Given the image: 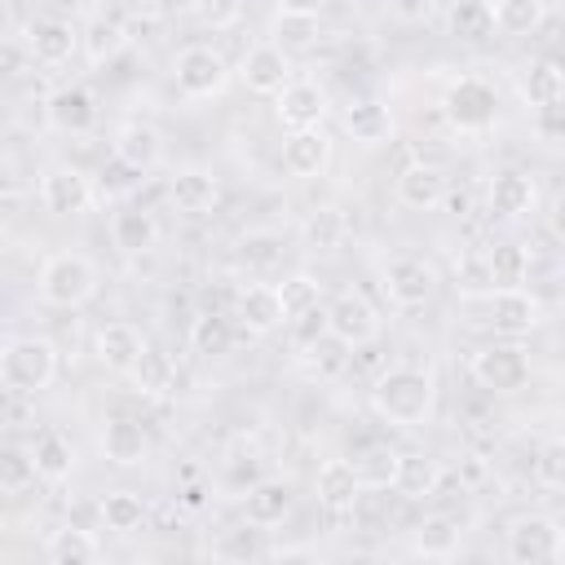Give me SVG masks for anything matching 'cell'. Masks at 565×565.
Here are the masks:
<instances>
[{
    "instance_id": "4dcf8cb0",
    "label": "cell",
    "mask_w": 565,
    "mask_h": 565,
    "mask_svg": "<svg viewBox=\"0 0 565 565\" xmlns=\"http://www.w3.org/2000/svg\"><path fill=\"white\" fill-rule=\"evenodd\" d=\"M31 459H35V481H44V486H62L75 472V446H71V437H62L53 428L35 437Z\"/></svg>"
},
{
    "instance_id": "8d00e7d4",
    "label": "cell",
    "mask_w": 565,
    "mask_h": 565,
    "mask_svg": "<svg viewBox=\"0 0 565 565\" xmlns=\"http://www.w3.org/2000/svg\"><path fill=\"white\" fill-rule=\"evenodd\" d=\"M530 282V252L521 243H494L486 252V287H521Z\"/></svg>"
},
{
    "instance_id": "c3c4849f",
    "label": "cell",
    "mask_w": 565,
    "mask_h": 565,
    "mask_svg": "<svg viewBox=\"0 0 565 565\" xmlns=\"http://www.w3.org/2000/svg\"><path fill=\"white\" fill-rule=\"evenodd\" d=\"M534 481L543 490H561L565 486V441L561 437H543V446L534 450Z\"/></svg>"
},
{
    "instance_id": "6da1fadb",
    "label": "cell",
    "mask_w": 565,
    "mask_h": 565,
    "mask_svg": "<svg viewBox=\"0 0 565 565\" xmlns=\"http://www.w3.org/2000/svg\"><path fill=\"white\" fill-rule=\"evenodd\" d=\"M437 406V375L428 366H388L371 384V411L393 428H419L433 419Z\"/></svg>"
},
{
    "instance_id": "5bb4252c",
    "label": "cell",
    "mask_w": 565,
    "mask_h": 565,
    "mask_svg": "<svg viewBox=\"0 0 565 565\" xmlns=\"http://www.w3.org/2000/svg\"><path fill=\"white\" fill-rule=\"evenodd\" d=\"M274 115L287 132H300V128H322L327 119V93L313 84V79H291L278 97H274Z\"/></svg>"
},
{
    "instance_id": "7c38bea8",
    "label": "cell",
    "mask_w": 565,
    "mask_h": 565,
    "mask_svg": "<svg viewBox=\"0 0 565 565\" xmlns=\"http://www.w3.org/2000/svg\"><path fill=\"white\" fill-rule=\"evenodd\" d=\"M44 119H49L53 132L84 137V132L97 124V97H93L84 84H57V88L44 97Z\"/></svg>"
},
{
    "instance_id": "ee69618b",
    "label": "cell",
    "mask_w": 565,
    "mask_h": 565,
    "mask_svg": "<svg viewBox=\"0 0 565 565\" xmlns=\"http://www.w3.org/2000/svg\"><path fill=\"white\" fill-rule=\"evenodd\" d=\"M216 552H221L225 561H265V556H269V543H265V530H260V525L243 521V525H234V530L221 534Z\"/></svg>"
},
{
    "instance_id": "11a10c76",
    "label": "cell",
    "mask_w": 565,
    "mask_h": 565,
    "mask_svg": "<svg viewBox=\"0 0 565 565\" xmlns=\"http://www.w3.org/2000/svg\"><path fill=\"white\" fill-rule=\"evenodd\" d=\"M274 4H278V13H313L318 18L327 0H274Z\"/></svg>"
},
{
    "instance_id": "277c9868",
    "label": "cell",
    "mask_w": 565,
    "mask_h": 565,
    "mask_svg": "<svg viewBox=\"0 0 565 565\" xmlns=\"http://www.w3.org/2000/svg\"><path fill=\"white\" fill-rule=\"evenodd\" d=\"M97 296V265L84 252H53L40 265V300L53 309H79Z\"/></svg>"
},
{
    "instance_id": "bcb514c9",
    "label": "cell",
    "mask_w": 565,
    "mask_h": 565,
    "mask_svg": "<svg viewBox=\"0 0 565 565\" xmlns=\"http://www.w3.org/2000/svg\"><path fill=\"white\" fill-rule=\"evenodd\" d=\"M128 380H132L141 393H168V388H172V358L146 344V353L137 358V366L128 371Z\"/></svg>"
},
{
    "instance_id": "2e32d148",
    "label": "cell",
    "mask_w": 565,
    "mask_h": 565,
    "mask_svg": "<svg viewBox=\"0 0 565 565\" xmlns=\"http://www.w3.org/2000/svg\"><path fill=\"white\" fill-rule=\"evenodd\" d=\"M393 199L411 212H433L446 203V172L437 163H406L397 177H393Z\"/></svg>"
},
{
    "instance_id": "9f6ffc18",
    "label": "cell",
    "mask_w": 565,
    "mask_h": 565,
    "mask_svg": "<svg viewBox=\"0 0 565 565\" xmlns=\"http://www.w3.org/2000/svg\"><path fill=\"white\" fill-rule=\"evenodd\" d=\"M181 503H185V508H199V503H203V486H185V490H181Z\"/></svg>"
},
{
    "instance_id": "52a82bcc",
    "label": "cell",
    "mask_w": 565,
    "mask_h": 565,
    "mask_svg": "<svg viewBox=\"0 0 565 565\" xmlns=\"http://www.w3.org/2000/svg\"><path fill=\"white\" fill-rule=\"evenodd\" d=\"M468 375H472L477 388L508 397V393H521L530 384L534 366H530V358H525L521 344H481L468 358Z\"/></svg>"
},
{
    "instance_id": "f1b7e54d",
    "label": "cell",
    "mask_w": 565,
    "mask_h": 565,
    "mask_svg": "<svg viewBox=\"0 0 565 565\" xmlns=\"http://www.w3.org/2000/svg\"><path fill=\"white\" fill-rule=\"evenodd\" d=\"M185 340H190V353H199V358H225V353H234L238 322L230 313H194Z\"/></svg>"
},
{
    "instance_id": "f35d334b",
    "label": "cell",
    "mask_w": 565,
    "mask_h": 565,
    "mask_svg": "<svg viewBox=\"0 0 565 565\" xmlns=\"http://www.w3.org/2000/svg\"><path fill=\"white\" fill-rule=\"evenodd\" d=\"M446 31L455 40H490L494 35V22H490V0H450L446 9Z\"/></svg>"
},
{
    "instance_id": "db71d44e",
    "label": "cell",
    "mask_w": 565,
    "mask_h": 565,
    "mask_svg": "<svg viewBox=\"0 0 565 565\" xmlns=\"http://www.w3.org/2000/svg\"><path fill=\"white\" fill-rule=\"evenodd\" d=\"M230 472H234V481L247 490V486H256V481H260V459H234V468H230Z\"/></svg>"
},
{
    "instance_id": "d590c367",
    "label": "cell",
    "mask_w": 565,
    "mask_h": 565,
    "mask_svg": "<svg viewBox=\"0 0 565 565\" xmlns=\"http://www.w3.org/2000/svg\"><path fill=\"white\" fill-rule=\"evenodd\" d=\"M521 93H525L530 110L561 106V97H565V71H561V62L556 57H534L525 66V75H521Z\"/></svg>"
},
{
    "instance_id": "44dd1931",
    "label": "cell",
    "mask_w": 565,
    "mask_h": 565,
    "mask_svg": "<svg viewBox=\"0 0 565 565\" xmlns=\"http://www.w3.org/2000/svg\"><path fill=\"white\" fill-rule=\"evenodd\" d=\"M486 199H490V212H494V216L516 221V216L534 212V203H539V185H534L530 172H521V168H503V172L490 177V194H486Z\"/></svg>"
},
{
    "instance_id": "b9f144b4",
    "label": "cell",
    "mask_w": 565,
    "mask_h": 565,
    "mask_svg": "<svg viewBox=\"0 0 565 565\" xmlns=\"http://www.w3.org/2000/svg\"><path fill=\"white\" fill-rule=\"evenodd\" d=\"M35 481V459L31 446L22 441H0V494H18Z\"/></svg>"
},
{
    "instance_id": "ffe728a7",
    "label": "cell",
    "mask_w": 565,
    "mask_h": 565,
    "mask_svg": "<svg viewBox=\"0 0 565 565\" xmlns=\"http://www.w3.org/2000/svg\"><path fill=\"white\" fill-rule=\"evenodd\" d=\"M291 503H296L291 481L260 477L256 486H247V490H243V521H252V525H260V530L282 525V521L291 516Z\"/></svg>"
},
{
    "instance_id": "d4e9b609",
    "label": "cell",
    "mask_w": 565,
    "mask_h": 565,
    "mask_svg": "<svg viewBox=\"0 0 565 565\" xmlns=\"http://www.w3.org/2000/svg\"><path fill=\"white\" fill-rule=\"evenodd\" d=\"M216 177L207 172V168H177V177L168 181V199H172V207L177 212H185V216H203V212H212L216 207Z\"/></svg>"
},
{
    "instance_id": "60d3db41",
    "label": "cell",
    "mask_w": 565,
    "mask_h": 565,
    "mask_svg": "<svg viewBox=\"0 0 565 565\" xmlns=\"http://www.w3.org/2000/svg\"><path fill=\"white\" fill-rule=\"evenodd\" d=\"M397 455H402V450H393V446H366V450H358L349 463H353L362 490H393Z\"/></svg>"
},
{
    "instance_id": "5b68a950",
    "label": "cell",
    "mask_w": 565,
    "mask_h": 565,
    "mask_svg": "<svg viewBox=\"0 0 565 565\" xmlns=\"http://www.w3.org/2000/svg\"><path fill=\"white\" fill-rule=\"evenodd\" d=\"M441 115H446V124L455 132L481 137V132H490L499 124V88L490 79H481V75H459L441 97Z\"/></svg>"
},
{
    "instance_id": "7dc6e473",
    "label": "cell",
    "mask_w": 565,
    "mask_h": 565,
    "mask_svg": "<svg viewBox=\"0 0 565 565\" xmlns=\"http://www.w3.org/2000/svg\"><path fill=\"white\" fill-rule=\"evenodd\" d=\"M238 260L243 265H256V269H269L282 260V234L278 230H247L238 238Z\"/></svg>"
},
{
    "instance_id": "74e56055",
    "label": "cell",
    "mask_w": 565,
    "mask_h": 565,
    "mask_svg": "<svg viewBox=\"0 0 565 565\" xmlns=\"http://www.w3.org/2000/svg\"><path fill=\"white\" fill-rule=\"evenodd\" d=\"M349 358H353V349H349L340 335H331V331H322L318 340H309V344L300 349V362H305V371H309L313 380H335V375L349 366Z\"/></svg>"
},
{
    "instance_id": "603a6c76",
    "label": "cell",
    "mask_w": 565,
    "mask_h": 565,
    "mask_svg": "<svg viewBox=\"0 0 565 565\" xmlns=\"http://www.w3.org/2000/svg\"><path fill=\"white\" fill-rule=\"evenodd\" d=\"M313 494H318V503H322L327 512L344 516V512H353V503H358V494H362V481H358V472H353L349 459H327V463L313 472Z\"/></svg>"
},
{
    "instance_id": "680465c9",
    "label": "cell",
    "mask_w": 565,
    "mask_h": 565,
    "mask_svg": "<svg viewBox=\"0 0 565 565\" xmlns=\"http://www.w3.org/2000/svg\"><path fill=\"white\" fill-rule=\"evenodd\" d=\"M0 4H4V0H0Z\"/></svg>"
},
{
    "instance_id": "d6a6232c",
    "label": "cell",
    "mask_w": 565,
    "mask_h": 565,
    "mask_svg": "<svg viewBox=\"0 0 565 565\" xmlns=\"http://www.w3.org/2000/svg\"><path fill=\"white\" fill-rule=\"evenodd\" d=\"M146 516H150V508L137 490H106L97 499V521L115 534H137L146 525Z\"/></svg>"
},
{
    "instance_id": "e0dca14e",
    "label": "cell",
    "mask_w": 565,
    "mask_h": 565,
    "mask_svg": "<svg viewBox=\"0 0 565 565\" xmlns=\"http://www.w3.org/2000/svg\"><path fill=\"white\" fill-rule=\"evenodd\" d=\"M22 44H26L31 62H40V66H66L79 53V31L71 22H62V18H35L26 26V40Z\"/></svg>"
},
{
    "instance_id": "e575fe53",
    "label": "cell",
    "mask_w": 565,
    "mask_h": 565,
    "mask_svg": "<svg viewBox=\"0 0 565 565\" xmlns=\"http://www.w3.org/2000/svg\"><path fill=\"white\" fill-rule=\"evenodd\" d=\"M124 44H128V26H124L119 18H106V13L88 18V26L79 31V49H84V57H88L93 66L115 62V57L124 53Z\"/></svg>"
},
{
    "instance_id": "3957f363",
    "label": "cell",
    "mask_w": 565,
    "mask_h": 565,
    "mask_svg": "<svg viewBox=\"0 0 565 565\" xmlns=\"http://www.w3.org/2000/svg\"><path fill=\"white\" fill-rule=\"evenodd\" d=\"M468 305L477 309V322L490 327L494 335H530L543 322V305L525 287H481L468 291Z\"/></svg>"
},
{
    "instance_id": "9c48e42d",
    "label": "cell",
    "mask_w": 565,
    "mask_h": 565,
    "mask_svg": "<svg viewBox=\"0 0 565 565\" xmlns=\"http://www.w3.org/2000/svg\"><path fill=\"white\" fill-rule=\"evenodd\" d=\"M380 287L397 309H424L437 296V269L424 256H388L380 269Z\"/></svg>"
},
{
    "instance_id": "816d5d0a",
    "label": "cell",
    "mask_w": 565,
    "mask_h": 565,
    "mask_svg": "<svg viewBox=\"0 0 565 565\" xmlns=\"http://www.w3.org/2000/svg\"><path fill=\"white\" fill-rule=\"evenodd\" d=\"M26 66H31L26 44H18V40H0V75H22Z\"/></svg>"
},
{
    "instance_id": "f5cc1de1",
    "label": "cell",
    "mask_w": 565,
    "mask_h": 565,
    "mask_svg": "<svg viewBox=\"0 0 565 565\" xmlns=\"http://www.w3.org/2000/svg\"><path fill=\"white\" fill-rule=\"evenodd\" d=\"M534 128H539V137L547 146H556L561 141V106H539L534 110Z\"/></svg>"
},
{
    "instance_id": "484cf974",
    "label": "cell",
    "mask_w": 565,
    "mask_h": 565,
    "mask_svg": "<svg viewBox=\"0 0 565 565\" xmlns=\"http://www.w3.org/2000/svg\"><path fill=\"white\" fill-rule=\"evenodd\" d=\"M340 124H344V132H349L358 146H366V150H371V146H384V141L393 137V110H388L384 102H371V97L344 106Z\"/></svg>"
},
{
    "instance_id": "8992f818",
    "label": "cell",
    "mask_w": 565,
    "mask_h": 565,
    "mask_svg": "<svg viewBox=\"0 0 565 565\" xmlns=\"http://www.w3.org/2000/svg\"><path fill=\"white\" fill-rule=\"evenodd\" d=\"M503 556L512 565H556L565 561V530L552 512H521L503 534Z\"/></svg>"
},
{
    "instance_id": "7a4b0ae2",
    "label": "cell",
    "mask_w": 565,
    "mask_h": 565,
    "mask_svg": "<svg viewBox=\"0 0 565 565\" xmlns=\"http://www.w3.org/2000/svg\"><path fill=\"white\" fill-rule=\"evenodd\" d=\"M57 380V344L44 335H13L0 344V384L9 393H44Z\"/></svg>"
},
{
    "instance_id": "8fae6325",
    "label": "cell",
    "mask_w": 565,
    "mask_h": 565,
    "mask_svg": "<svg viewBox=\"0 0 565 565\" xmlns=\"http://www.w3.org/2000/svg\"><path fill=\"white\" fill-rule=\"evenodd\" d=\"M380 327H384V322H380V309H375L362 291H340V296L327 305V331L340 335L349 349L375 344Z\"/></svg>"
},
{
    "instance_id": "f546056e",
    "label": "cell",
    "mask_w": 565,
    "mask_h": 565,
    "mask_svg": "<svg viewBox=\"0 0 565 565\" xmlns=\"http://www.w3.org/2000/svg\"><path fill=\"white\" fill-rule=\"evenodd\" d=\"M44 556L53 565H93V561H102V543H97V534L88 525L66 521L62 530H53L44 539Z\"/></svg>"
},
{
    "instance_id": "ab89813d",
    "label": "cell",
    "mask_w": 565,
    "mask_h": 565,
    "mask_svg": "<svg viewBox=\"0 0 565 565\" xmlns=\"http://www.w3.org/2000/svg\"><path fill=\"white\" fill-rule=\"evenodd\" d=\"M344 234H349L344 212H340V207H331V203L313 207V212L305 216V225H300V238H305V247H309V252H335V247L344 243Z\"/></svg>"
},
{
    "instance_id": "f6af8a7d",
    "label": "cell",
    "mask_w": 565,
    "mask_h": 565,
    "mask_svg": "<svg viewBox=\"0 0 565 565\" xmlns=\"http://www.w3.org/2000/svg\"><path fill=\"white\" fill-rule=\"evenodd\" d=\"M278 300H282V327H287V318L322 305V282L309 278V274H291V278L278 282Z\"/></svg>"
},
{
    "instance_id": "4fadbf2b",
    "label": "cell",
    "mask_w": 565,
    "mask_h": 565,
    "mask_svg": "<svg viewBox=\"0 0 565 565\" xmlns=\"http://www.w3.org/2000/svg\"><path fill=\"white\" fill-rule=\"evenodd\" d=\"M238 75H243L247 93H256V97H278V93L291 84V57H287L274 40H265V44H252V49L243 53Z\"/></svg>"
},
{
    "instance_id": "1f68e13d",
    "label": "cell",
    "mask_w": 565,
    "mask_h": 565,
    "mask_svg": "<svg viewBox=\"0 0 565 565\" xmlns=\"http://www.w3.org/2000/svg\"><path fill=\"white\" fill-rule=\"evenodd\" d=\"M459 539H463L459 521L446 516V512H433V516H424V521L415 525L411 547H415L419 556H428V561H450V556L459 552Z\"/></svg>"
},
{
    "instance_id": "7402d4cb",
    "label": "cell",
    "mask_w": 565,
    "mask_h": 565,
    "mask_svg": "<svg viewBox=\"0 0 565 565\" xmlns=\"http://www.w3.org/2000/svg\"><path fill=\"white\" fill-rule=\"evenodd\" d=\"M97 446H102L106 463H115V468H137V463L150 455V437H146V428H141L137 419H128V415L106 419Z\"/></svg>"
},
{
    "instance_id": "f907efd6",
    "label": "cell",
    "mask_w": 565,
    "mask_h": 565,
    "mask_svg": "<svg viewBox=\"0 0 565 565\" xmlns=\"http://www.w3.org/2000/svg\"><path fill=\"white\" fill-rule=\"evenodd\" d=\"M287 327H291V340H296V349H305L309 340H318V335L327 331V305H313V309H305V313L287 318Z\"/></svg>"
},
{
    "instance_id": "681fc988",
    "label": "cell",
    "mask_w": 565,
    "mask_h": 565,
    "mask_svg": "<svg viewBox=\"0 0 565 565\" xmlns=\"http://www.w3.org/2000/svg\"><path fill=\"white\" fill-rule=\"evenodd\" d=\"M190 9L212 31H225V26H234L243 18V0H190Z\"/></svg>"
},
{
    "instance_id": "30bf717a",
    "label": "cell",
    "mask_w": 565,
    "mask_h": 565,
    "mask_svg": "<svg viewBox=\"0 0 565 565\" xmlns=\"http://www.w3.org/2000/svg\"><path fill=\"white\" fill-rule=\"evenodd\" d=\"M93 199H97V190H93V177L88 172H79L71 163L44 168V177H40V203H44V212H53V216H84L93 207Z\"/></svg>"
},
{
    "instance_id": "ba28073f",
    "label": "cell",
    "mask_w": 565,
    "mask_h": 565,
    "mask_svg": "<svg viewBox=\"0 0 565 565\" xmlns=\"http://www.w3.org/2000/svg\"><path fill=\"white\" fill-rule=\"evenodd\" d=\"M172 84L185 102H207L216 93H225L230 84V62L212 49V44H185L172 57Z\"/></svg>"
},
{
    "instance_id": "d6986e66",
    "label": "cell",
    "mask_w": 565,
    "mask_h": 565,
    "mask_svg": "<svg viewBox=\"0 0 565 565\" xmlns=\"http://www.w3.org/2000/svg\"><path fill=\"white\" fill-rule=\"evenodd\" d=\"M93 353H97V362H102L110 375H128V371L137 366V358L146 353V335H141V327L115 318V322H106V327L97 331Z\"/></svg>"
},
{
    "instance_id": "cb8c5ba5",
    "label": "cell",
    "mask_w": 565,
    "mask_h": 565,
    "mask_svg": "<svg viewBox=\"0 0 565 565\" xmlns=\"http://www.w3.org/2000/svg\"><path fill=\"white\" fill-rule=\"evenodd\" d=\"M441 477H446V468H441L437 455H428V450H402V455H397L393 490H397L402 499H428V494H437Z\"/></svg>"
},
{
    "instance_id": "7bdbcfd3",
    "label": "cell",
    "mask_w": 565,
    "mask_h": 565,
    "mask_svg": "<svg viewBox=\"0 0 565 565\" xmlns=\"http://www.w3.org/2000/svg\"><path fill=\"white\" fill-rule=\"evenodd\" d=\"M313 40H318V18H313V13H278V18H274V44H278L287 57L313 49Z\"/></svg>"
},
{
    "instance_id": "836d02e7",
    "label": "cell",
    "mask_w": 565,
    "mask_h": 565,
    "mask_svg": "<svg viewBox=\"0 0 565 565\" xmlns=\"http://www.w3.org/2000/svg\"><path fill=\"white\" fill-rule=\"evenodd\" d=\"M490 22L499 35H534L547 22V0H490Z\"/></svg>"
},
{
    "instance_id": "9a60e30c",
    "label": "cell",
    "mask_w": 565,
    "mask_h": 565,
    "mask_svg": "<svg viewBox=\"0 0 565 565\" xmlns=\"http://www.w3.org/2000/svg\"><path fill=\"white\" fill-rule=\"evenodd\" d=\"M278 163H282V172L296 177V181L322 177V168L331 163V137H327L322 128L287 132V137H282V150H278Z\"/></svg>"
},
{
    "instance_id": "83f0119b",
    "label": "cell",
    "mask_w": 565,
    "mask_h": 565,
    "mask_svg": "<svg viewBox=\"0 0 565 565\" xmlns=\"http://www.w3.org/2000/svg\"><path fill=\"white\" fill-rule=\"evenodd\" d=\"M110 243L124 252V256H146L154 243H159V221L146 212V207H119L110 216Z\"/></svg>"
},
{
    "instance_id": "6f0895ef",
    "label": "cell",
    "mask_w": 565,
    "mask_h": 565,
    "mask_svg": "<svg viewBox=\"0 0 565 565\" xmlns=\"http://www.w3.org/2000/svg\"><path fill=\"white\" fill-rule=\"evenodd\" d=\"M0 132H4V115H0Z\"/></svg>"
},
{
    "instance_id": "4316f807",
    "label": "cell",
    "mask_w": 565,
    "mask_h": 565,
    "mask_svg": "<svg viewBox=\"0 0 565 565\" xmlns=\"http://www.w3.org/2000/svg\"><path fill=\"white\" fill-rule=\"evenodd\" d=\"M115 159H124V163L137 168V172L159 168V159H163V137H159V128H154V124H141V119L124 124L119 137H115Z\"/></svg>"
},
{
    "instance_id": "ac0fdd59",
    "label": "cell",
    "mask_w": 565,
    "mask_h": 565,
    "mask_svg": "<svg viewBox=\"0 0 565 565\" xmlns=\"http://www.w3.org/2000/svg\"><path fill=\"white\" fill-rule=\"evenodd\" d=\"M230 318H234L238 331H247V335H269V331H278V327H282L278 287H274V282H252V287H243V291L234 296V313H230Z\"/></svg>"
}]
</instances>
